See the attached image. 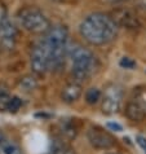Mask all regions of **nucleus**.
<instances>
[{
	"label": "nucleus",
	"instance_id": "nucleus-1",
	"mask_svg": "<svg viewBox=\"0 0 146 154\" xmlns=\"http://www.w3.org/2000/svg\"><path fill=\"white\" fill-rule=\"evenodd\" d=\"M118 29L113 17L97 12L81 21L79 31L81 38L91 45H105L117 38Z\"/></svg>",
	"mask_w": 146,
	"mask_h": 154
},
{
	"label": "nucleus",
	"instance_id": "nucleus-2",
	"mask_svg": "<svg viewBox=\"0 0 146 154\" xmlns=\"http://www.w3.org/2000/svg\"><path fill=\"white\" fill-rule=\"evenodd\" d=\"M43 40L50 54V70H58L62 66L67 51L68 31L63 25H54L44 34Z\"/></svg>",
	"mask_w": 146,
	"mask_h": 154
},
{
	"label": "nucleus",
	"instance_id": "nucleus-3",
	"mask_svg": "<svg viewBox=\"0 0 146 154\" xmlns=\"http://www.w3.org/2000/svg\"><path fill=\"white\" fill-rule=\"evenodd\" d=\"M71 63V71L75 79L79 82L81 80H87L89 76L93 74L94 69H96V57L89 49L84 48V47L76 45L72 48L68 53Z\"/></svg>",
	"mask_w": 146,
	"mask_h": 154
},
{
	"label": "nucleus",
	"instance_id": "nucleus-4",
	"mask_svg": "<svg viewBox=\"0 0 146 154\" xmlns=\"http://www.w3.org/2000/svg\"><path fill=\"white\" fill-rule=\"evenodd\" d=\"M17 20L26 31L32 34H45L50 27L47 16L36 7H23L17 13Z\"/></svg>",
	"mask_w": 146,
	"mask_h": 154
},
{
	"label": "nucleus",
	"instance_id": "nucleus-5",
	"mask_svg": "<svg viewBox=\"0 0 146 154\" xmlns=\"http://www.w3.org/2000/svg\"><path fill=\"white\" fill-rule=\"evenodd\" d=\"M31 69L35 74H45L50 70V54L44 40H39L31 51Z\"/></svg>",
	"mask_w": 146,
	"mask_h": 154
},
{
	"label": "nucleus",
	"instance_id": "nucleus-6",
	"mask_svg": "<svg viewBox=\"0 0 146 154\" xmlns=\"http://www.w3.org/2000/svg\"><path fill=\"white\" fill-rule=\"evenodd\" d=\"M17 40V29L11 22L7 12L0 8V47L12 49Z\"/></svg>",
	"mask_w": 146,
	"mask_h": 154
},
{
	"label": "nucleus",
	"instance_id": "nucleus-7",
	"mask_svg": "<svg viewBox=\"0 0 146 154\" xmlns=\"http://www.w3.org/2000/svg\"><path fill=\"white\" fill-rule=\"evenodd\" d=\"M87 139L94 149H100V150H107L117 145V140L114 136L101 127L89 128L87 132Z\"/></svg>",
	"mask_w": 146,
	"mask_h": 154
},
{
	"label": "nucleus",
	"instance_id": "nucleus-8",
	"mask_svg": "<svg viewBox=\"0 0 146 154\" xmlns=\"http://www.w3.org/2000/svg\"><path fill=\"white\" fill-rule=\"evenodd\" d=\"M122 89L117 85H110L105 91L104 98H102V113L104 114H115L119 112L120 105H122Z\"/></svg>",
	"mask_w": 146,
	"mask_h": 154
},
{
	"label": "nucleus",
	"instance_id": "nucleus-9",
	"mask_svg": "<svg viewBox=\"0 0 146 154\" xmlns=\"http://www.w3.org/2000/svg\"><path fill=\"white\" fill-rule=\"evenodd\" d=\"M110 16L113 17V20L119 27H124L128 30H138L141 27L140 20L129 9H124V8L115 9Z\"/></svg>",
	"mask_w": 146,
	"mask_h": 154
},
{
	"label": "nucleus",
	"instance_id": "nucleus-10",
	"mask_svg": "<svg viewBox=\"0 0 146 154\" xmlns=\"http://www.w3.org/2000/svg\"><path fill=\"white\" fill-rule=\"evenodd\" d=\"M83 89L79 82H71L67 83L61 91V98L66 104H74L80 98Z\"/></svg>",
	"mask_w": 146,
	"mask_h": 154
},
{
	"label": "nucleus",
	"instance_id": "nucleus-11",
	"mask_svg": "<svg viewBox=\"0 0 146 154\" xmlns=\"http://www.w3.org/2000/svg\"><path fill=\"white\" fill-rule=\"evenodd\" d=\"M126 115L128 119H131L133 122H141L146 118V112L133 100H129V102L126 106Z\"/></svg>",
	"mask_w": 146,
	"mask_h": 154
},
{
	"label": "nucleus",
	"instance_id": "nucleus-12",
	"mask_svg": "<svg viewBox=\"0 0 146 154\" xmlns=\"http://www.w3.org/2000/svg\"><path fill=\"white\" fill-rule=\"evenodd\" d=\"M0 153L2 154H23L18 145L8 140H4L2 145H0Z\"/></svg>",
	"mask_w": 146,
	"mask_h": 154
},
{
	"label": "nucleus",
	"instance_id": "nucleus-13",
	"mask_svg": "<svg viewBox=\"0 0 146 154\" xmlns=\"http://www.w3.org/2000/svg\"><path fill=\"white\" fill-rule=\"evenodd\" d=\"M102 98V92L98 88H89L87 92H85V101L89 105H94L97 104Z\"/></svg>",
	"mask_w": 146,
	"mask_h": 154
},
{
	"label": "nucleus",
	"instance_id": "nucleus-14",
	"mask_svg": "<svg viewBox=\"0 0 146 154\" xmlns=\"http://www.w3.org/2000/svg\"><path fill=\"white\" fill-rule=\"evenodd\" d=\"M59 127H61L62 135L67 136L68 139L75 137L76 134H78V131H76V127H75V125H74L72 122H62Z\"/></svg>",
	"mask_w": 146,
	"mask_h": 154
},
{
	"label": "nucleus",
	"instance_id": "nucleus-15",
	"mask_svg": "<svg viewBox=\"0 0 146 154\" xmlns=\"http://www.w3.org/2000/svg\"><path fill=\"white\" fill-rule=\"evenodd\" d=\"M20 84L25 91H32V89H35L38 87V80L31 75H26L21 79Z\"/></svg>",
	"mask_w": 146,
	"mask_h": 154
},
{
	"label": "nucleus",
	"instance_id": "nucleus-16",
	"mask_svg": "<svg viewBox=\"0 0 146 154\" xmlns=\"http://www.w3.org/2000/svg\"><path fill=\"white\" fill-rule=\"evenodd\" d=\"M12 95L8 92L7 88L0 87V110H7V106L9 104Z\"/></svg>",
	"mask_w": 146,
	"mask_h": 154
},
{
	"label": "nucleus",
	"instance_id": "nucleus-17",
	"mask_svg": "<svg viewBox=\"0 0 146 154\" xmlns=\"http://www.w3.org/2000/svg\"><path fill=\"white\" fill-rule=\"evenodd\" d=\"M21 106H22V100H21L20 97H17V96H12L9 104H8V106H7V112L17 113L21 109Z\"/></svg>",
	"mask_w": 146,
	"mask_h": 154
},
{
	"label": "nucleus",
	"instance_id": "nucleus-18",
	"mask_svg": "<svg viewBox=\"0 0 146 154\" xmlns=\"http://www.w3.org/2000/svg\"><path fill=\"white\" fill-rule=\"evenodd\" d=\"M119 65L122 66L123 69H133V67H136V61H133L129 57H123L119 61Z\"/></svg>",
	"mask_w": 146,
	"mask_h": 154
},
{
	"label": "nucleus",
	"instance_id": "nucleus-19",
	"mask_svg": "<svg viewBox=\"0 0 146 154\" xmlns=\"http://www.w3.org/2000/svg\"><path fill=\"white\" fill-rule=\"evenodd\" d=\"M53 154H75V152L72 150L71 148H68V146H65V145H62V146H59V148L56 149Z\"/></svg>",
	"mask_w": 146,
	"mask_h": 154
},
{
	"label": "nucleus",
	"instance_id": "nucleus-20",
	"mask_svg": "<svg viewBox=\"0 0 146 154\" xmlns=\"http://www.w3.org/2000/svg\"><path fill=\"white\" fill-rule=\"evenodd\" d=\"M137 144H138L142 148V150H144L145 154H146V139L142 137V136H137Z\"/></svg>",
	"mask_w": 146,
	"mask_h": 154
},
{
	"label": "nucleus",
	"instance_id": "nucleus-21",
	"mask_svg": "<svg viewBox=\"0 0 146 154\" xmlns=\"http://www.w3.org/2000/svg\"><path fill=\"white\" fill-rule=\"evenodd\" d=\"M107 127H109L111 131H122V126L118 125V123L109 122V123H107Z\"/></svg>",
	"mask_w": 146,
	"mask_h": 154
},
{
	"label": "nucleus",
	"instance_id": "nucleus-22",
	"mask_svg": "<svg viewBox=\"0 0 146 154\" xmlns=\"http://www.w3.org/2000/svg\"><path fill=\"white\" fill-rule=\"evenodd\" d=\"M111 2H123V0H111Z\"/></svg>",
	"mask_w": 146,
	"mask_h": 154
},
{
	"label": "nucleus",
	"instance_id": "nucleus-23",
	"mask_svg": "<svg viewBox=\"0 0 146 154\" xmlns=\"http://www.w3.org/2000/svg\"><path fill=\"white\" fill-rule=\"evenodd\" d=\"M107 154H120V153H107Z\"/></svg>",
	"mask_w": 146,
	"mask_h": 154
},
{
	"label": "nucleus",
	"instance_id": "nucleus-24",
	"mask_svg": "<svg viewBox=\"0 0 146 154\" xmlns=\"http://www.w3.org/2000/svg\"><path fill=\"white\" fill-rule=\"evenodd\" d=\"M56 2H58V0H56Z\"/></svg>",
	"mask_w": 146,
	"mask_h": 154
}]
</instances>
